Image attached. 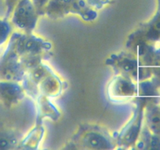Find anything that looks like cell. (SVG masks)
Returning <instances> with one entry per match:
<instances>
[{
	"instance_id": "ba28073f",
	"label": "cell",
	"mask_w": 160,
	"mask_h": 150,
	"mask_svg": "<svg viewBox=\"0 0 160 150\" xmlns=\"http://www.w3.org/2000/svg\"><path fill=\"white\" fill-rule=\"evenodd\" d=\"M38 88L47 96H58L61 90V81L53 73H50L40 83Z\"/></svg>"
},
{
	"instance_id": "30bf717a",
	"label": "cell",
	"mask_w": 160,
	"mask_h": 150,
	"mask_svg": "<svg viewBox=\"0 0 160 150\" xmlns=\"http://www.w3.org/2000/svg\"><path fill=\"white\" fill-rule=\"evenodd\" d=\"M138 116L135 117L134 120L130 122L125 131L122 133L121 136V143L122 145H132L133 143H136L138 138H139L140 134V127L141 123L138 120Z\"/></svg>"
},
{
	"instance_id": "3957f363",
	"label": "cell",
	"mask_w": 160,
	"mask_h": 150,
	"mask_svg": "<svg viewBox=\"0 0 160 150\" xmlns=\"http://www.w3.org/2000/svg\"><path fill=\"white\" fill-rule=\"evenodd\" d=\"M78 145L87 149H110L115 143L107 131L99 127L90 126L80 131Z\"/></svg>"
},
{
	"instance_id": "5b68a950",
	"label": "cell",
	"mask_w": 160,
	"mask_h": 150,
	"mask_svg": "<svg viewBox=\"0 0 160 150\" xmlns=\"http://www.w3.org/2000/svg\"><path fill=\"white\" fill-rule=\"evenodd\" d=\"M112 64L118 70V73L127 76L136 82L141 77V71L143 68L139 66L138 56L133 53H121L112 57Z\"/></svg>"
},
{
	"instance_id": "e0dca14e",
	"label": "cell",
	"mask_w": 160,
	"mask_h": 150,
	"mask_svg": "<svg viewBox=\"0 0 160 150\" xmlns=\"http://www.w3.org/2000/svg\"><path fill=\"white\" fill-rule=\"evenodd\" d=\"M159 3H160V0H159Z\"/></svg>"
},
{
	"instance_id": "2e32d148",
	"label": "cell",
	"mask_w": 160,
	"mask_h": 150,
	"mask_svg": "<svg viewBox=\"0 0 160 150\" xmlns=\"http://www.w3.org/2000/svg\"><path fill=\"white\" fill-rule=\"evenodd\" d=\"M3 1L6 8H7V13L8 14V16H10L16 4L19 2L20 0H3Z\"/></svg>"
},
{
	"instance_id": "52a82bcc",
	"label": "cell",
	"mask_w": 160,
	"mask_h": 150,
	"mask_svg": "<svg viewBox=\"0 0 160 150\" xmlns=\"http://www.w3.org/2000/svg\"><path fill=\"white\" fill-rule=\"evenodd\" d=\"M72 0H48L43 13L52 18H58L70 13Z\"/></svg>"
},
{
	"instance_id": "9a60e30c",
	"label": "cell",
	"mask_w": 160,
	"mask_h": 150,
	"mask_svg": "<svg viewBox=\"0 0 160 150\" xmlns=\"http://www.w3.org/2000/svg\"><path fill=\"white\" fill-rule=\"evenodd\" d=\"M17 144V140L12 134L0 131V148H10Z\"/></svg>"
},
{
	"instance_id": "7c38bea8",
	"label": "cell",
	"mask_w": 160,
	"mask_h": 150,
	"mask_svg": "<svg viewBox=\"0 0 160 150\" xmlns=\"http://www.w3.org/2000/svg\"><path fill=\"white\" fill-rule=\"evenodd\" d=\"M146 124L152 134L160 138V108H154L146 114Z\"/></svg>"
},
{
	"instance_id": "5bb4252c",
	"label": "cell",
	"mask_w": 160,
	"mask_h": 150,
	"mask_svg": "<svg viewBox=\"0 0 160 150\" xmlns=\"http://www.w3.org/2000/svg\"><path fill=\"white\" fill-rule=\"evenodd\" d=\"M145 37L149 41H157L160 39V13L149 24L146 30Z\"/></svg>"
},
{
	"instance_id": "8fae6325",
	"label": "cell",
	"mask_w": 160,
	"mask_h": 150,
	"mask_svg": "<svg viewBox=\"0 0 160 150\" xmlns=\"http://www.w3.org/2000/svg\"><path fill=\"white\" fill-rule=\"evenodd\" d=\"M28 71V82L36 87L39 86L42 80L51 73L50 68L42 63L29 69Z\"/></svg>"
},
{
	"instance_id": "9c48e42d",
	"label": "cell",
	"mask_w": 160,
	"mask_h": 150,
	"mask_svg": "<svg viewBox=\"0 0 160 150\" xmlns=\"http://www.w3.org/2000/svg\"><path fill=\"white\" fill-rule=\"evenodd\" d=\"M70 13L79 14L87 20L96 17V12L87 0H72Z\"/></svg>"
},
{
	"instance_id": "277c9868",
	"label": "cell",
	"mask_w": 160,
	"mask_h": 150,
	"mask_svg": "<svg viewBox=\"0 0 160 150\" xmlns=\"http://www.w3.org/2000/svg\"><path fill=\"white\" fill-rule=\"evenodd\" d=\"M137 94V86L134 81L127 76L118 73L108 86V96L112 100H131Z\"/></svg>"
},
{
	"instance_id": "6da1fadb",
	"label": "cell",
	"mask_w": 160,
	"mask_h": 150,
	"mask_svg": "<svg viewBox=\"0 0 160 150\" xmlns=\"http://www.w3.org/2000/svg\"><path fill=\"white\" fill-rule=\"evenodd\" d=\"M26 71L21 57L7 44L0 56V81L21 82L24 79Z\"/></svg>"
},
{
	"instance_id": "8992f818",
	"label": "cell",
	"mask_w": 160,
	"mask_h": 150,
	"mask_svg": "<svg viewBox=\"0 0 160 150\" xmlns=\"http://www.w3.org/2000/svg\"><path fill=\"white\" fill-rule=\"evenodd\" d=\"M24 96V88L21 82L0 81V102L6 107L18 105Z\"/></svg>"
},
{
	"instance_id": "4fadbf2b",
	"label": "cell",
	"mask_w": 160,
	"mask_h": 150,
	"mask_svg": "<svg viewBox=\"0 0 160 150\" xmlns=\"http://www.w3.org/2000/svg\"><path fill=\"white\" fill-rule=\"evenodd\" d=\"M13 27L10 21L0 19V48L7 45L13 35Z\"/></svg>"
},
{
	"instance_id": "7a4b0ae2",
	"label": "cell",
	"mask_w": 160,
	"mask_h": 150,
	"mask_svg": "<svg viewBox=\"0 0 160 150\" xmlns=\"http://www.w3.org/2000/svg\"><path fill=\"white\" fill-rule=\"evenodd\" d=\"M38 12L33 0H20L10 13V23L21 31H30L35 27Z\"/></svg>"
}]
</instances>
